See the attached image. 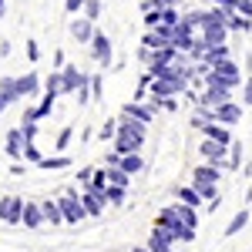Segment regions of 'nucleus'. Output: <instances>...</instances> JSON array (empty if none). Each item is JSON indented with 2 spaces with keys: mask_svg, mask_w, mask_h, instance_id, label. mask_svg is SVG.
<instances>
[{
  "mask_svg": "<svg viewBox=\"0 0 252 252\" xmlns=\"http://www.w3.org/2000/svg\"><path fill=\"white\" fill-rule=\"evenodd\" d=\"M155 225L168 229V232H172L178 242H185V246H189V242H195L198 215H195L192 205H185V202H175V205H165V209H158Z\"/></svg>",
  "mask_w": 252,
  "mask_h": 252,
  "instance_id": "nucleus-1",
  "label": "nucleus"
},
{
  "mask_svg": "<svg viewBox=\"0 0 252 252\" xmlns=\"http://www.w3.org/2000/svg\"><path fill=\"white\" fill-rule=\"evenodd\" d=\"M145 135H148V125L138 121V118H118V135H115V152L128 155V152H141L145 145Z\"/></svg>",
  "mask_w": 252,
  "mask_h": 252,
  "instance_id": "nucleus-2",
  "label": "nucleus"
},
{
  "mask_svg": "<svg viewBox=\"0 0 252 252\" xmlns=\"http://www.w3.org/2000/svg\"><path fill=\"white\" fill-rule=\"evenodd\" d=\"M202 84H222V88H232V91H242V84H246V78H242V71H239V61L225 58V61H219V64H209V71H205V78H202Z\"/></svg>",
  "mask_w": 252,
  "mask_h": 252,
  "instance_id": "nucleus-3",
  "label": "nucleus"
},
{
  "mask_svg": "<svg viewBox=\"0 0 252 252\" xmlns=\"http://www.w3.org/2000/svg\"><path fill=\"white\" fill-rule=\"evenodd\" d=\"M58 202H61V212H64V222H67V225H78V222H84V219H91L88 209H84V202H81L78 189H67Z\"/></svg>",
  "mask_w": 252,
  "mask_h": 252,
  "instance_id": "nucleus-4",
  "label": "nucleus"
},
{
  "mask_svg": "<svg viewBox=\"0 0 252 252\" xmlns=\"http://www.w3.org/2000/svg\"><path fill=\"white\" fill-rule=\"evenodd\" d=\"M61 74H64V94L74 97V94H81V91H91V74L81 71L78 64H64Z\"/></svg>",
  "mask_w": 252,
  "mask_h": 252,
  "instance_id": "nucleus-5",
  "label": "nucleus"
},
{
  "mask_svg": "<svg viewBox=\"0 0 252 252\" xmlns=\"http://www.w3.org/2000/svg\"><path fill=\"white\" fill-rule=\"evenodd\" d=\"M88 47H91V58H94V64L101 67V71H108V67L115 64V44H111L108 34H101V31H97L94 40H91Z\"/></svg>",
  "mask_w": 252,
  "mask_h": 252,
  "instance_id": "nucleus-6",
  "label": "nucleus"
},
{
  "mask_svg": "<svg viewBox=\"0 0 252 252\" xmlns=\"http://www.w3.org/2000/svg\"><path fill=\"white\" fill-rule=\"evenodd\" d=\"M24 198L20 195H3L0 198V222H7V225H24Z\"/></svg>",
  "mask_w": 252,
  "mask_h": 252,
  "instance_id": "nucleus-7",
  "label": "nucleus"
},
{
  "mask_svg": "<svg viewBox=\"0 0 252 252\" xmlns=\"http://www.w3.org/2000/svg\"><path fill=\"white\" fill-rule=\"evenodd\" d=\"M198 155L205 158V161H215V165H222V168L229 172V145H225V141L205 138V141L198 145Z\"/></svg>",
  "mask_w": 252,
  "mask_h": 252,
  "instance_id": "nucleus-8",
  "label": "nucleus"
},
{
  "mask_svg": "<svg viewBox=\"0 0 252 252\" xmlns=\"http://www.w3.org/2000/svg\"><path fill=\"white\" fill-rule=\"evenodd\" d=\"M67 34L78 40V44H91V40H94V34H97V31H94V20L84 17V14H78V17L67 24Z\"/></svg>",
  "mask_w": 252,
  "mask_h": 252,
  "instance_id": "nucleus-9",
  "label": "nucleus"
},
{
  "mask_svg": "<svg viewBox=\"0 0 252 252\" xmlns=\"http://www.w3.org/2000/svg\"><path fill=\"white\" fill-rule=\"evenodd\" d=\"M81 202H84V209H88V215L91 219H97V215H104V205H111L108 202V192H97V189H81Z\"/></svg>",
  "mask_w": 252,
  "mask_h": 252,
  "instance_id": "nucleus-10",
  "label": "nucleus"
},
{
  "mask_svg": "<svg viewBox=\"0 0 252 252\" xmlns=\"http://www.w3.org/2000/svg\"><path fill=\"white\" fill-rule=\"evenodd\" d=\"M145 47H175V37H172V27H165V24H158V27H148L145 31V37H141Z\"/></svg>",
  "mask_w": 252,
  "mask_h": 252,
  "instance_id": "nucleus-11",
  "label": "nucleus"
},
{
  "mask_svg": "<svg viewBox=\"0 0 252 252\" xmlns=\"http://www.w3.org/2000/svg\"><path fill=\"white\" fill-rule=\"evenodd\" d=\"M17 88H20V97H24V101H34V97H40V91H44V81H40L37 71H24L17 78Z\"/></svg>",
  "mask_w": 252,
  "mask_h": 252,
  "instance_id": "nucleus-12",
  "label": "nucleus"
},
{
  "mask_svg": "<svg viewBox=\"0 0 252 252\" xmlns=\"http://www.w3.org/2000/svg\"><path fill=\"white\" fill-rule=\"evenodd\" d=\"M145 246H148L152 252H175V246H178V239H175V235L168 232V229H161V225H155Z\"/></svg>",
  "mask_w": 252,
  "mask_h": 252,
  "instance_id": "nucleus-13",
  "label": "nucleus"
},
{
  "mask_svg": "<svg viewBox=\"0 0 252 252\" xmlns=\"http://www.w3.org/2000/svg\"><path fill=\"white\" fill-rule=\"evenodd\" d=\"M24 148H27V138H24V128H10L7 131V141H3V152H7V158H14V161H20L24 158Z\"/></svg>",
  "mask_w": 252,
  "mask_h": 252,
  "instance_id": "nucleus-14",
  "label": "nucleus"
},
{
  "mask_svg": "<svg viewBox=\"0 0 252 252\" xmlns=\"http://www.w3.org/2000/svg\"><path fill=\"white\" fill-rule=\"evenodd\" d=\"M121 115H125V118H138V121L152 125V121H155V108H152L148 101H138V97H131V101L121 108Z\"/></svg>",
  "mask_w": 252,
  "mask_h": 252,
  "instance_id": "nucleus-15",
  "label": "nucleus"
},
{
  "mask_svg": "<svg viewBox=\"0 0 252 252\" xmlns=\"http://www.w3.org/2000/svg\"><path fill=\"white\" fill-rule=\"evenodd\" d=\"M242 108H246V104L232 97V101H225V104L215 108V118H219L222 125H239V121H242Z\"/></svg>",
  "mask_w": 252,
  "mask_h": 252,
  "instance_id": "nucleus-16",
  "label": "nucleus"
},
{
  "mask_svg": "<svg viewBox=\"0 0 252 252\" xmlns=\"http://www.w3.org/2000/svg\"><path fill=\"white\" fill-rule=\"evenodd\" d=\"M40 225H47V219H44V205H40V202H27V205H24V229L37 232Z\"/></svg>",
  "mask_w": 252,
  "mask_h": 252,
  "instance_id": "nucleus-17",
  "label": "nucleus"
},
{
  "mask_svg": "<svg viewBox=\"0 0 252 252\" xmlns=\"http://www.w3.org/2000/svg\"><path fill=\"white\" fill-rule=\"evenodd\" d=\"M175 198H178V202H185V205H192V209H198V205H205V198H202V192L195 189L192 182H189V185H178V189H175Z\"/></svg>",
  "mask_w": 252,
  "mask_h": 252,
  "instance_id": "nucleus-18",
  "label": "nucleus"
},
{
  "mask_svg": "<svg viewBox=\"0 0 252 252\" xmlns=\"http://www.w3.org/2000/svg\"><path fill=\"white\" fill-rule=\"evenodd\" d=\"M222 172H225L222 165H215V161H205V165H198V168L192 172V182H219V178H222Z\"/></svg>",
  "mask_w": 252,
  "mask_h": 252,
  "instance_id": "nucleus-19",
  "label": "nucleus"
},
{
  "mask_svg": "<svg viewBox=\"0 0 252 252\" xmlns=\"http://www.w3.org/2000/svg\"><path fill=\"white\" fill-rule=\"evenodd\" d=\"M252 222V209H239V212L229 219V225H225V235H239L246 225Z\"/></svg>",
  "mask_w": 252,
  "mask_h": 252,
  "instance_id": "nucleus-20",
  "label": "nucleus"
},
{
  "mask_svg": "<svg viewBox=\"0 0 252 252\" xmlns=\"http://www.w3.org/2000/svg\"><path fill=\"white\" fill-rule=\"evenodd\" d=\"M205 138H215V141H225V145H232V135H229V125H222V121H212V125H205V128H198Z\"/></svg>",
  "mask_w": 252,
  "mask_h": 252,
  "instance_id": "nucleus-21",
  "label": "nucleus"
},
{
  "mask_svg": "<svg viewBox=\"0 0 252 252\" xmlns=\"http://www.w3.org/2000/svg\"><path fill=\"white\" fill-rule=\"evenodd\" d=\"M225 58H232V47L229 44H212V47H205V64H219V61H225Z\"/></svg>",
  "mask_w": 252,
  "mask_h": 252,
  "instance_id": "nucleus-22",
  "label": "nucleus"
},
{
  "mask_svg": "<svg viewBox=\"0 0 252 252\" xmlns=\"http://www.w3.org/2000/svg\"><path fill=\"white\" fill-rule=\"evenodd\" d=\"M40 205H44V219H47V225H61V222H64V212H61L58 198H47V202H40Z\"/></svg>",
  "mask_w": 252,
  "mask_h": 252,
  "instance_id": "nucleus-23",
  "label": "nucleus"
},
{
  "mask_svg": "<svg viewBox=\"0 0 252 252\" xmlns=\"http://www.w3.org/2000/svg\"><path fill=\"white\" fill-rule=\"evenodd\" d=\"M67 165H71L67 155H44L37 161V168H44V172H61V168H67Z\"/></svg>",
  "mask_w": 252,
  "mask_h": 252,
  "instance_id": "nucleus-24",
  "label": "nucleus"
},
{
  "mask_svg": "<svg viewBox=\"0 0 252 252\" xmlns=\"http://www.w3.org/2000/svg\"><path fill=\"white\" fill-rule=\"evenodd\" d=\"M54 101H58V94H47V91H44V94H40V101L34 104V118H37V121H44V118L54 111Z\"/></svg>",
  "mask_w": 252,
  "mask_h": 252,
  "instance_id": "nucleus-25",
  "label": "nucleus"
},
{
  "mask_svg": "<svg viewBox=\"0 0 252 252\" xmlns=\"http://www.w3.org/2000/svg\"><path fill=\"white\" fill-rule=\"evenodd\" d=\"M121 168L128 175H138L141 168H145V158H141V152H128V155H121Z\"/></svg>",
  "mask_w": 252,
  "mask_h": 252,
  "instance_id": "nucleus-26",
  "label": "nucleus"
},
{
  "mask_svg": "<svg viewBox=\"0 0 252 252\" xmlns=\"http://www.w3.org/2000/svg\"><path fill=\"white\" fill-rule=\"evenodd\" d=\"M104 168H108V182H111V185H125V189L131 185V175L125 172L121 165H104Z\"/></svg>",
  "mask_w": 252,
  "mask_h": 252,
  "instance_id": "nucleus-27",
  "label": "nucleus"
},
{
  "mask_svg": "<svg viewBox=\"0 0 252 252\" xmlns=\"http://www.w3.org/2000/svg\"><path fill=\"white\" fill-rule=\"evenodd\" d=\"M0 91L10 97L14 104H17V101H24V97H20V88H17V78H0Z\"/></svg>",
  "mask_w": 252,
  "mask_h": 252,
  "instance_id": "nucleus-28",
  "label": "nucleus"
},
{
  "mask_svg": "<svg viewBox=\"0 0 252 252\" xmlns=\"http://www.w3.org/2000/svg\"><path fill=\"white\" fill-rule=\"evenodd\" d=\"M115 135H118V118H108V121L97 128V138H101V141H115Z\"/></svg>",
  "mask_w": 252,
  "mask_h": 252,
  "instance_id": "nucleus-29",
  "label": "nucleus"
},
{
  "mask_svg": "<svg viewBox=\"0 0 252 252\" xmlns=\"http://www.w3.org/2000/svg\"><path fill=\"white\" fill-rule=\"evenodd\" d=\"M108 202L111 205H125L128 202V189L125 185H108Z\"/></svg>",
  "mask_w": 252,
  "mask_h": 252,
  "instance_id": "nucleus-30",
  "label": "nucleus"
},
{
  "mask_svg": "<svg viewBox=\"0 0 252 252\" xmlns=\"http://www.w3.org/2000/svg\"><path fill=\"white\" fill-rule=\"evenodd\" d=\"M242 165V141H232L229 145V172H239Z\"/></svg>",
  "mask_w": 252,
  "mask_h": 252,
  "instance_id": "nucleus-31",
  "label": "nucleus"
},
{
  "mask_svg": "<svg viewBox=\"0 0 252 252\" xmlns=\"http://www.w3.org/2000/svg\"><path fill=\"white\" fill-rule=\"evenodd\" d=\"M71 138H74V128H71V125H64V128H61V135H58V141H54V148H58V152H67Z\"/></svg>",
  "mask_w": 252,
  "mask_h": 252,
  "instance_id": "nucleus-32",
  "label": "nucleus"
},
{
  "mask_svg": "<svg viewBox=\"0 0 252 252\" xmlns=\"http://www.w3.org/2000/svg\"><path fill=\"white\" fill-rule=\"evenodd\" d=\"M161 24H165V27H175V24H182V14H178V7H161Z\"/></svg>",
  "mask_w": 252,
  "mask_h": 252,
  "instance_id": "nucleus-33",
  "label": "nucleus"
},
{
  "mask_svg": "<svg viewBox=\"0 0 252 252\" xmlns=\"http://www.w3.org/2000/svg\"><path fill=\"white\" fill-rule=\"evenodd\" d=\"M40 158H44V152H40L34 141H27V148H24V161H31V165H37Z\"/></svg>",
  "mask_w": 252,
  "mask_h": 252,
  "instance_id": "nucleus-34",
  "label": "nucleus"
},
{
  "mask_svg": "<svg viewBox=\"0 0 252 252\" xmlns=\"http://www.w3.org/2000/svg\"><path fill=\"white\" fill-rule=\"evenodd\" d=\"M101 10H104V7H101V0H88L81 14H84V17H91V20H97V17H101Z\"/></svg>",
  "mask_w": 252,
  "mask_h": 252,
  "instance_id": "nucleus-35",
  "label": "nucleus"
},
{
  "mask_svg": "<svg viewBox=\"0 0 252 252\" xmlns=\"http://www.w3.org/2000/svg\"><path fill=\"white\" fill-rule=\"evenodd\" d=\"M91 94L94 97L104 94V78H101V74H91Z\"/></svg>",
  "mask_w": 252,
  "mask_h": 252,
  "instance_id": "nucleus-36",
  "label": "nucleus"
},
{
  "mask_svg": "<svg viewBox=\"0 0 252 252\" xmlns=\"http://www.w3.org/2000/svg\"><path fill=\"white\" fill-rule=\"evenodd\" d=\"M239 97H242V104H252V74L246 78V84H242V91H239Z\"/></svg>",
  "mask_w": 252,
  "mask_h": 252,
  "instance_id": "nucleus-37",
  "label": "nucleus"
},
{
  "mask_svg": "<svg viewBox=\"0 0 252 252\" xmlns=\"http://www.w3.org/2000/svg\"><path fill=\"white\" fill-rule=\"evenodd\" d=\"M91 178H94V168H81V172H78V185H81V189H88Z\"/></svg>",
  "mask_w": 252,
  "mask_h": 252,
  "instance_id": "nucleus-38",
  "label": "nucleus"
},
{
  "mask_svg": "<svg viewBox=\"0 0 252 252\" xmlns=\"http://www.w3.org/2000/svg\"><path fill=\"white\" fill-rule=\"evenodd\" d=\"M84 3H88V0H64V10H67V14H81Z\"/></svg>",
  "mask_w": 252,
  "mask_h": 252,
  "instance_id": "nucleus-39",
  "label": "nucleus"
},
{
  "mask_svg": "<svg viewBox=\"0 0 252 252\" xmlns=\"http://www.w3.org/2000/svg\"><path fill=\"white\" fill-rule=\"evenodd\" d=\"M27 58H31V61H37V58H40V47H37V40H27Z\"/></svg>",
  "mask_w": 252,
  "mask_h": 252,
  "instance_id": "nucleus-40",
  "label": "nucleus"
},
{
  "mask_svg": "<svg viewBox=\"0 0 252 252\" xmlns=\"http://www.w3.org/2000/svg\"><path fill=\"white\" fill-rule=\"evenodd\" d=\"M27 165H31V161H14V165H10V175H27Z\"/></svg>",
  "mask_w": 252,
  "mask_h": 252,
  "instance_id": "nucleus-41",
  "label": "nucleus"
},
{
  "mask_svg": "<svg viewBox=\"0 0 252 252\" xmlns=\"http://www.w3.org/2000/svg\"><path fill=\"white\" fill-rule=\"evenodd\" d=\"M10 104H14V101H10V97H7V94H3V91H0V115H3V111H7Z\"/></svg>",
  "mask_w": 252,
  "mask_h": 252,
  "instance_id": "nucleus-42",
  "label": "nucleus"
},
{
  "mask_svg": "<svg viewBox=\"0 0 252 252\" xmlns=\"http://www.w3.org/2000/svg\"><path fill=\"white\" fill-rule=\"evenodd\" d=\"M10 54V40H0V58H7Z\"/></svg>",
  "mask_w": 252,
  "mask_h": 252,
  "instance_id": "nucleus-43",
  "label": "nucleus"
},
{
  "mask_svg": "<svg viewBox=\"0 0 252 252\" xmlns=\"http://www.w3.org/2000/svg\"><path fill=\"white\" fill-rule=\"evenodd\" d=\"M64 64H67V61H64V51H58V54H54V67H64Z\"/></svg>",
  "mask_w": 252,
  "mask_h": 252,
  "instance_id": "nucleus-44",
  "label": "nucleus"
},
{
  "mask_svg": "<svg viewBox=\"0 0 252 252\" xmlns=\"http://www.w3.org/2000/svg\"><path fill=\"white\" fill-rule=\"evenodd\" d=\"M131 252H152V249H148V246H138V249H131Z\"/></svg>",
  "mask_w": 252,
  "mask_h": 252,
  "instance_id": "nucleus-45",
  "label": "nucleus"
},
{
  "mask_svg": "<svg viewBox=\"0 0 252 252\" xmlns=\"http://www.w3.org/2000/svg\"><path fill=\"white\" fill-rule=\"evenodd\" d=\"M246 202H252V185H249V195H246Z\"/></svg>",
  "mask_w": 252,
  "mask_h": 252,
  "instance_id": "nucleus-46",
  "label": "nucleus"
},
{
  "mask_svg": "<svg viewBox=\"0 0 252 252\" xmlns=\"http://www.w3.org/2000/svg\"><path fill=\"white\" fill-rule=\"evenodd\" d=\"M0 61H3V58H0Z\"/></svg>",
  "mask_w": 252,
  "mask_h": 252,
  "instance_id": "nucleus-47",
  "label": "nucleus"
}]
</instances>
